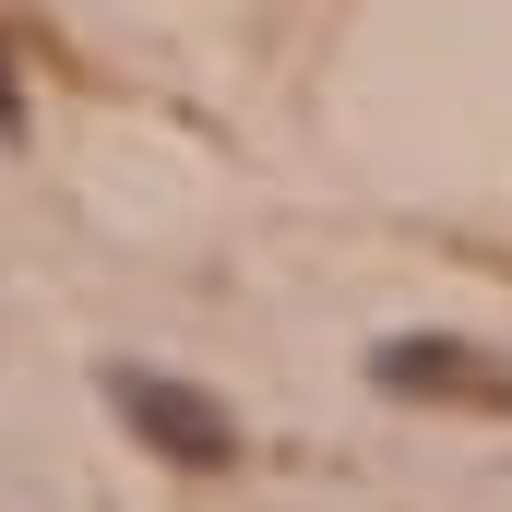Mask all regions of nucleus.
<instances>
[{
	"label": "nucleus",
	"mask_w": 512,
	"mask_h": 512,
	"mask_svg": "<svg viewBox=\"0 0 512 512\" xmlns=\"http://www.w3.org/2000/svg\"><path fill=\"white\" fill-rule=\"evenodd\" d=\"M108 405H120L167 465H191V477H203V465H239V417H227L215 393L167 382V370H131V358H120V370H108Z\"/></svg>",
	"instance_id": "f257e3e1"
},
{
	"label": "nucleus",
	"mask_w": 512,
	"mask_h": 512,
	"mask_svg": "<svg viewBox=\"0 0 512 512\" xmlns=\"http://www.w3.org/2000/svg\"><path fill=\"white\" fill-rule=\"evenodd\" d=\"M370 382L417 393V405H512V358L465 346V334H393V346H370Z\"/></svg>",
	"instance_id": "f03ea898"
}]
</instances>
